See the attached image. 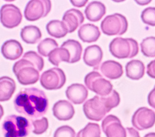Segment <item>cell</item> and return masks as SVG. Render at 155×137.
Wrapping results in <instances>:
<instances>
[{"label": "cell", "mask_w": 155, "mask_h": 137, "mask_svg": "<svg viewBox=\"0 0 155 137\" xmlns=\"http://www.w3.org/2000/svg\"><path fill=\"white\" fill-rule=\"evenodd\" d=\"M126 76L134 80H138L144 76L145 72V67L143 62L134 59L126 64L125 66Z\"/></svg>", "instance_id": "cell-21"}, {"label": "cell", "mask_w": 155, "mask_h": 137, "mask_svg": "<svg viewBox=\"0 0 155 137\" xmlns=\"http://www.w3.org/2000/svg\"><path fill=\"white\" fill-rule=\"evenodd\" d=\"M84 17L82 12L76 9L68 10L64 14L62 22L68 33H73L84 22Z\"/></svg>", "instance_id": "cell-13"}, {"label": "cell", "mask_w": 155, "mask_h": 137, "mask_svg": "<svg viewBox=\"0 0 155 137\" xmlns=\"http://www.w3.org/2000/svg\"><path fill=\"white\" fill-rule=\"evenodd\" d=\"M84 83L89 90L101 96H107L113 90V85L110 82L105 79L96 71L86 75Z\"/></svg>", "instance_id": "cell-7"}, {"label": "cell", "mask_w": 155, "mask_h": 137, "mask_svg": "<svg viewBox=\"0 0 155 137\" xmlns=\"http://www.w3.org/2000/svg\"><path fill=\"white\" fill-rule=\"evenodd\" d=\"M141 18L143 22L150 26H155V8L149 7L141 12Z\"/></svg>", "instance_id": "cell-30"}, {"label": "cell", "mask_w": 155, "mask_h": 137, "mask_svg": "<svg viewBox=\"0 0 155 137\" xmlns=\"http://www.w3.org/2000/svg\"><path fill=\"white\" fill-rule=\"evenodd\" d=\"M109 51L112 55L116 58H133L138 53V44L133 39H123L121 37H117L113 39L110 42Z\"/></svg>", "instance_id": "cell-5"}, {"label": "cell", "mask_w": 155, "mask_h": 137, "mask_svg": "<svg viewBox=\"0 0 155 137\" xmlns=\"http://www.w3.org/2000/svg\"><path fill=\"white\" fill-rule=\"evenodd\" d=\"M101 36L98 27L91 23H86L80 27L78 30L79 38L84 43H93L96 42Z\"/></svg>", "instance_id": "cell-20"}, {"label": "cell", "mask_w": 155, "mask_h": 137, "mask_svg": "<svg viewBox=\"0 0 155 137\" xmlns=\"http://www.w3.org/2000/svg\"><path fill=\"white\" fill-rule=\"evenodd\" d=\"M132 125L138 130H144L154 126L155 112L146 107L138 109L132 118Z\"/></svg>", "instance_id": "cell-11"}, {"label": "cell", "mask_w": 155, "mask_h": 137, "mask_svg": "<svg viewBox=\"0 0 155 137\" xmlns=\"http://www.w3.org/2000/svg\"><path fill=\"white\" fill-rule=\"evenodd\" d=\"M70 55L67 49L59 48H57L51 52L48 56V61L53 65L58 66L62 61L69 63Z\"/></svg>", "instance_id": "cell-26"}, {"label": "cell", "mask_w": 155, "mask_h": 137, "mask_svg": "<svg viewBox=\"0 0 155 137\" xmlns=\"http://www.w3.org/2000/svg\"><path fill=\"white\" fill-rule=\"evenodd\" d=\"M16 88L15 81L6 76L0 77V101L9 100Z\"/></svg>", "instance_id": "cell-22"}, {"label": "cell", "mask_w": 155, "mask_h": 137, "mask_svg": "<svg viewBox=\"0 0 155 137\" xmlns=\"http://www.w3.org/2000/svg\"><path fill=\"white\" fill-rule=\"evenodd\" d=\"M53 114L60 120L66 121L71 119L74 115L73 106L68 101L60 100L53 107Z\"/></svg>", "instance_id": "cell-16"}, {"label": "cell", "mask_w": 155, "mask_h": 137, "mask_svg": "<svg viewBox=\"0 0 155 137\" xmlns=\"http://www.w3.org/2000/svg\"><path fill=\"white\" fill-rule=\"evenodd\" d=\"M48 33L56 39H61L68 33V30L62 21L53 20L50 21L46 26Z\"/></svg>", "instance_id": "cell-25"}, {"label": "cell", "mask_w": 155, "mask_h": 137, "mask_svg": "<svg viewBox=\"0 0 155 137\" xmlns=\"http://www.w3.org/2000/svg\"><path fill=\"white\" fill-rule=\"evenodd\" d=\"M58 46L57 42L50 38L43 40L37 46L38 52L43 56H49L50 54Z\"/></svg>", "instance_id": "cell-27"}, {"label": "cell", "mask_w": 155, "mask_h": 137, "mask_svg": "<svg viewBox=\"0 0 155 137\" xmlns=\"http://www.w3.org/2000/svg\"><path fill=\"white\" fill-rule=\"evenodd\" d=\"M61 48L67 49L69 52L70 58L68 63H75L81 59L83 48L79 42L74 40H68L63 42Z\"/></svg>", "instance_id": "cell-23"}, {"label": "cell", "mask_w": 155, "mask_h": 137, "mask_svg": "<svg viewBox=\"0 0 155 137\" xmlns=\"http://www.w3.org/2000/svg\"><path fill=\"white\" fill-rule=\"evenodd\" d=\"M102 129L107 137H127L126 129L115 116H106L102 120Z\"/></svg>", "instance_id": "cell-12"}, {"label": "cell", "mask_w": 155, "mask_h": 137, "mask_svg": "<svg viewBox=\"0 0 155 137\" xmlns=\"http://www.w3.org/2000/svg\"><path fill=\"white\" fill-rule=\"evenodd\" d=\"M106 12L105 5L99 2H93L88 4L84 10L86 19L91 22H98Z\"/></svg>", "instance_id": "cell-19"}, {"label": "cell", "mask_w": 155, "mask_h": 137, "mask_svg": "<svg viewBox=\"0 0 155 137\" xmlns=\"http://www.w3.org/2000/svg\"><path fill=\"white\" fill-rule=\"evenodd\" d=\"M3 56L9 60H16L19 58L23 53L21 44L17 40H9L5 42L2 46Z\"/></svg>", "instance_id": "cell-18"}, {"label": "cell", "mask_w": 155, "mask_h": 137, "mask_svg": "<svg viewBox=\"0 0 155 137\" xmlns=\"http://www.w3.org/2000/svg\"><path fill=\"white\" fill-rule=\"evenodd\" d=\"M70 2L74 6L83 7L85 6V5L87 3V0H84V1H71Z\"/></svg>", "instance_id": "cell-36"}, {"label": "cell", "mask_w": 155, "mask_h": 137, "mask_svg": "<svg viewBox=\"0 0 155 137\" xmlns=\"http://www.w3.org/2000/svg\"><path fill=\"white\" fill-rule=\"evenodd\" d=\"M102 57L103 52L101 47L98 45H94L89 46L85 49L83 60L84 63L88 66L93 67L94 69H98Z\"/></svg>", "instance_id": "cell-15"}, {"label": "cell", "mask_w": 155, "mask_h": 137, "mask_svg": "<svg viewBox=\"0 0 155 137\" xmlns=\"http://www.w3.org/2000/svg\"><path fill=\"white\" fill-rule=\"evenodd\" d=\"M120 102L119 94L115 90L106 96H94L83 104V111L86 117L91 120L100 121Z\"/></svg>", "instance_id": "cell-3"}, {"label": "cell", "mask_w": 155, "mask_h": 137, "mask_svg": "<svg viewBox=\"0 0 155 137\" xmlns=\"http://www.w3.org/2000/svg\"><path fill=\"white\" fill-rule=\"evenodd\" d=\"M99 68L103 76L110 80L120 78L124 73L122 66L118 62L112 60L102 63Z\"/></svg>", "instance_id": "cell-17"}, {"label": "cell", "mask_w": 155, "mask_h": 137, "mask_svg": "<svg viewBox=\"0 0 155 137\" xmlns=\"http://www.w3.org/2000/svg\"><path fill=\"white\" fill-rule=\"evenodd\" d=\"M127 137H140V134L137 130L132 127H128L126 129Z\"/></svg>", "instance_id": "cell-35"}, {"label": "cell", "mask_w": 155, "mask_h": 137, "mask_svg": "<svg viewBox=\"0 0 155 137\" xmlns=\"http://www.w3.org/2000/svg\"><path fill=\"white\" fill-rule=\"evenodd\" d=\"M14 106L19 113L31 119H38L47 113L48 100L44 91L32 87L18 93Z\"/></svg>", "instance_id": "cell-1"}, {"label": "cell", "mask_w": 155, "mask_h": 137, "mask_svg": "<svg viewBox=\"0 0 155 137\" xmlns=\"http://www.w3.org/2000/svg\"><path fill=\"white\" fill-rule=\"evenodd\" d=\"M76 133L73 128L68 126L58 127L54 133V137H75Z\"/></svg>", "instance_id": "cell-32"}, {"label": "cell", "mask_w": 155, "mask_h": 137, "mask_svg": "<svg viewBox=\"0 0 155 137\" xmlns=\"http://www.w3.org/2000/svg\"><path fill=\"white\" fill-rule=\"evenodd\" d=\"M147 74L152 79H155V59L151 61L147 66Z\"/></svg>", "instance_id": "cell-33"}, {"label": "cell", "mask_w": 155, "mask_h": 137, "mask_svg": "<svg viewBox=\"0 0 155 137\" xmlns=\"http://www.w3.org/2000/svg\"><path fill=\"white\" fill-rule=\"evenodd\" d=\"M141 51L148 58L155 57V37L149 36L143 40L140 43Z\"/></svg>", "instance_id": "cell-28"}, {"label": "cell", "mask_w": 155, "mask_h": 137, "mask_svg": "<svg viewBox=\"0 0 155 137\" xmlns=\"http://www.w3.org/2000/svg\"><path fill=\"white\" fill-rule=\"evenodd\" d=\"M101 128L99 124L88 123L86 127L77 134L76 137H101Z\"/></svg>", "instance_id": "cell-29"}, {"label": "cell", "mask_w": 155, "mask_h": 137, "mask_svg": "<svg viewBox=\"0 0 155 137\" xmlns=\"http://www.w3.org/2000/svg\"><path fill=\"white\" fill-rule=\"evenodd\" d=\"M144 137H155V133L154 132H151L147 133V135H145Z\"/></svg>", "instance_id": "cell-38"}, {"label": "cell", "mask_w": 155, "mask_h": 137, "mask_svg": "<svg viewBox=\"0 0 155 137\" xmlns=\"http://www.w3.org/2000/svg\"><path fill=\"white\" fill-rule=\"evenodd\" d=\"M101 29L104 34L109 36L122 35L128 29L127 18L119 13L107 16L101 23Z\"/></svg>", "instance_id": "cell-6"}, {"label": "cell", "mask_w": 155, "mask_h": 137, "mask_svg": "<svg viewBox=\"0 0 155 137\" xmlns=\"http://www.w3.org/2000/svg\"><path fill=\"white\" fill-rule=\"evenodd\" d=\"M4 115V109L3 106L0 104V120H1L2 117Z\"/></svg>", "instance_id": "cell-37"}, {"label": "cell", "mask_w": 155, "mask_h": 137, "mask_svg": "<svg viewBox=\"0 0 155 137\" xmlns=\"http://www.w3.org/2000/svg\"><path fill=\"white\" fill-rule=\"evenodd\" d=\"M51 8L49 0H32L24 10V17L29 21H35L48 15Z\"/></svg>", "instance_id": "cell-9"}, {"label": "cell", "mask_w": 155, "mask_h": 137, "mask_svg": "<svg viewBox=\"0 0 155 137\" xmlns=\"http://www.w3.org/2000/svg\"><path fill=\"white\" fill-rule=\"evenodd\" d=\"M22 16L19 8L14 5H3L0 9V20L8 29L18 27L22 22Z\"/></svg>", "instance_id": "cell-10"}, {"label": "cell", "mask_w": 155, "mask_h": 137, "mask_svg": "<svg viewBox=\"0 0 155 137\" xmlns=\"http://www.w3.org/2000/svg\"><path fill=\"white\" fill-rule=\"evenodd\" d=\"M21 36L26 43L35 44L41 39L42 33L38 27L35 26H28L22 29Z\"/></svg>", "instance_id": "cell-24"}, {"label": "cell", "mask_w": 155, "mask_h": 137, "mask_svg": "<svg viewBox=\"0 0 155 137\" xmlns=\"http://www.w3.org/2000/svg\"><path fill=\"white\" fill-rule=\"evenodd\" d=\"M32 126L34 127L33 133L36 135H41L47 131L48 128V121L46 117L41 119L32 120Z\"/></svg>", "instance_id": "cell-31"}, {"label": "cell", "mask_w": 155, "mask_h": 137, "mask_svg": "<svg viewBox=\"0 0 155 137\" xmlns=\"http://www.w3.org/2000/svg\"><path fill=\"white\" fill-rule=\"evenodd\" d=\"M66 76L60 68H51L42 73L40 82L41 85L48 90H58L66 83Z\"/></svg>", "instance_id": "cell-8"}, {"label": "cell", "mask_w": 155, "mask_h": 137, "mask_svg": "<svg viewBox=\"0 0 155 137\" xmlns=\"http://www.w3.org/2000/svg\"><path fill=\"white\" fill-rule=\"evenodd\" d=\"M2 127L5 137H26L29 134L32 126L25 117L11 115L5 118Z\"/></svg>", "instance_id": "cell-4"}, {"label": "cell", "mask_w": 155, "mask_h": 137, "mask_svg": "<svg viewBox=\"0 0 155 137\" xmlns=\"http://www.w3.org/2000/svg\"><path fill=\"white\" fill-rule=\"evenodd\" d=\"M65 93L67 98L74 104L83 103L88 96V91L86 86L80 83H73L70 85Z\"/></svg>", "instance_id": "cell-14"}, {"label": "cell", "mask_w": 155, "mask_h": 137, "mask_svg": "<svg viewBox=\"0 0 155 137\" xmlns=\"http://www.w3.org/2000/svg\"><path fill=\"white\" fill-rule=\"evenodd\" d=\"M148 104L155 109V86L148 96Z\"/></svg>", "instance_id": "cell-34"}, {"label": "cell", "mask_w": 155, "mask_h": 137, "mask_svg": "<svg viewBox=\"0 0 155 137\" xmlns=\"http://www.w3.org/2000/svg\"><path fill=\"white\" fill-rule=\"evenodd\" d=\"M44 66L43 58L36 52L30 51L25 53L22 58L17 61L12 70L18 82L23 85L35 83L39 79V72Z\"/></svg>", "instance_id": "cell-2"}]
</instances>
